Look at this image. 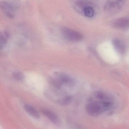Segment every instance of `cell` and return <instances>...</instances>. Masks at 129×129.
Returning <instances> with one entry per match:
<instances>
[{"mask_svg":"<svg viewBox=\"0 0 129 129\" xmlns=\"http://www.w3.org/2000/svg\"><path fill=\"white\" fill-rule=\"evenodd\" d=\"M61 32L64 37L69 41L78 42L83 40V35L78 31L67 27H63Z\"/></svg>","mask_w":129,"mask_h":129,"instance_id":"1","label":"cell"},{"mask_svg":"<svg viewBox=\"0 0 129 129\" xmlns=\"http://www.w3.org/2000/svg\"><path fill=\"white\" fill-rule=\"evenodd\" d=\"M125 1H109L104 6L105 12L108 14L117 13L123 7Z\"/></svg>","mask_w":129,"mask_h":129,"instance_id":"2","label":"cell"},{"mask_svg":"<svg viewBox=\"0 0 129 129\" xmlns=\"http://www.w3.org/2000/svg\"><path fill=\"white\" fill-rule=\"evenodd\" d=\"M17 6V4L11 2H0V8L9 18H14L18 9Z\"/></svg>","mask_w":129,"mask_h":129,"instance_id":"3","label":"cell"},{"mask_svg":"<svg viewBox=\"0 0 129 129\" xmlns=\"http://www.w3.org/2000/svg\"><path fill=\"white\" fill-rule=\"evenodd\" d=\"M85 110L87 114L92 116H99L102 112V107L96 102H91L87 104Z\"/></svg>","mask_w":129,"mask_h":129,"instance_id":"4","label":"cell"},{"mask_svg":"<svg viewBox=\"0 0 129 129\" xmlns=\"http://www.w3.org/2000/svg\"><path fill=\"white\" fill-rule=\"evenodd\" d=\"M61 85L65 84L68 86H72L74 84V81L72 78L65 73L60 72L54 73V76Z\"/></svg>","mask_w":129,"mask_h":129,"instance_id":"5","label":"cell"},{"mask_svg":"<svg viewBox=\"0 0 129 129\" xmlns=\"http://www.w3.org/2000/svg\"><path fill=\"white\" fill-rule=\"evenodd\" d=\"M129 20L126 17H121L115 20L113 25L114 27L121 29H126L129 27Z\"/></svg>","mask_w":129,"mask_h":129,"instance_id":"6","label":"cell"},{"mask_svg":"<svg viewBox=\"0 0 129 129\" xmlns=\"http://www.w3.org/2000/svg\"><path fill=\"white\" fill-rule=\"evenodd\" d=\"M112 44L117 52L121 55H123L126 52V48L125 44L120 39H114L112 40Z\"/></svg>","mask_w":129,"mask_h":129,"instance_id":"7","label":"cell"},{"mask_svg":"<svg viewBox=\"0 0 129 129\" xmlns=\"http://www.w3.org/2000/svg\"><path fill=\"white\" fill-rule=\"evenodd\" d=\"M92 4L89 1H79L75 2L74 5L75 9L80 13H83V11L85 8L89 6H92Z\"/></svg>","mask_w":129,"mask_h":129,"instance_id":"8","label":"cell"},{"mask_svg":"<svg viewBox=\"0 0 129 129\" xmlns=\"http://www.w3.org/2000/svg\"><path fill=\"white\" fill-rule=\"evenodd\" d=\"M42 112L52 122L55 124L59 123V119L56 115L50 110L46 109H43L42 110Z\"/></svg>","mask_w":129,"mask_h":129,"instance_id":"9","label":"cell"},{"mask_svg":"<svg viewBox=\"0 0 129 129\" xmlns=\"http://www.w3.org/2000/svg\"><path fill=\"white\" fill-rule=\"evenodd\" d=\"M25 111L31 116L36 118H40V115L37 110L31 106L25 105L24 106Z\"/></svg>","mask_w":129,"mask_h":129,"instance_id":"10","label":"cell"},{"mask_svg":"<svg viewBox=\"0 0 129 129\" xmlns=\"http://www.w3.org/2000/svg\"><path fill=\"white\" fill-rule=\"evenodd\" d=\"M82 14L88 18L92 17L95 14V11L92 5L89 6L85 8L84 10L83 11Z\"/></svg>","mask_w":129,"mask_h":129,"instance_id":"11","label":"cell"},{"mask_svg":"<svg viewBox=\"0 0 129 129\" xmlns=\"http://www.w3.org/2000/svg\"><path fill=\"white\" fill-rule=\"evenodd\" d=\"M73 100V97L71 96H67L63 97L58 101L59 105L62 106L70 104Z\"/></svg>","mask_w":129,"mask_h":129,"instance_id":"12","label":"cell"},{"mask_svg":"<svg viewBox=\"0 0 129 129\" xmlns=\"http://www.w3.org/2000/svg\"><path fill=\"white\" fill-rule=\"evenodd\" d=\"M8 38V34L6 32L0 33V47H2L6 44Z\"/></svg>","mask_w":129,"mask_h":129,"instance_id":"13","label":"cell"},{"mask_svg":"<svg viewBox=\"0 0 129 129\" xmlns=\"http://www.w3.org/2000/svg\"><path fill=\"white\" fill-rule=\"evenodd\" d=\"M50 81L51 84L54 87L57 88H60L61 87L62 85L54 77L50 78Z\"/></svg>","mask_w":129,"mask_h":129,"instance_id":"14","label":"cell"},{"mask_svg":"<svg viewBox=\"0 0 129 129\" xmlns=\"http://www.w3.org/2000/svg\"><path fill=\"white\" fill-rule=\"evenodd\" d=\"M13 77L14 78L18 81L22 80L24 78V76L21 72H16L13 74Z\"/></svg>","mask_w":129,"mask_h":129,"instance_id":"15","label":"cell"},{"mask_svg":"<svg viewBox=\"0 0 129 129\" xmlns=\"http://www.w3.org/2000/svg\"><path fill=\"white\" fill-rule=\"evenodd\" d=\"M95 96L97 99H103L104 98V93L101 91H98L96 92Z\"/></svg>","mask_w":129,"mask_h":129,"instance_id":"16","label":"cell"},{"mask_svg":"<svg viewBox=\"0 0 129 129\" xmlns=\"http://www.w3.org/2000/svg\"><path fill=\"white\" fill-rule=\"evenodd\" d=\"M112 103L110 102H105L103 103V105L105 108H108L110 107Z\"/></svg>","mask_w":129,"mask_h":129,"instance_id":"17","label":"cell"}]
</instances>
